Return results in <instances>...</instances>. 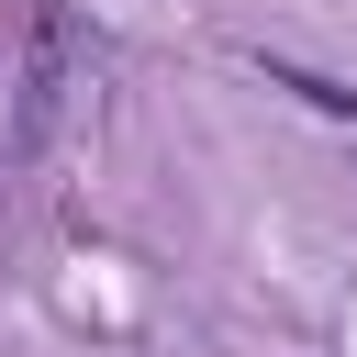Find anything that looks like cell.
<instances>
[{
  "label": "cell",
  "instance_id": "6da1fadb",
  "mask_svg": "<svg viewBox=\"0 0 357 357\" xmlns=\"http://www.w3.org/2000/svg\"><path fill=\"white\" fill-rule=\"evenodd\" d=\"M56 112H67V11L45 0V11H33V67H22V112H11V145H0V156L22 167V156L56 134Z\"/></svg>",
  "mask_w": 357,
  "mask_h": 357
},
{
  "label": "cell",
  "instance_id": "7a4b0ae2",
  "mask_svg": "<svg viewBox=\"0 0 357 357\" xmlns=\"http://www.w3.org/2000/svg\"><path fill=\"white\" fill-rule=\"evenodd\" d=\"M257 78L290 89V100H312V112H335V123H357V89H346V78H312V67H290V56H257Z\"/></svg>",
  "mask_w": 357,
  "mask_h": 357
}]
</instances>
